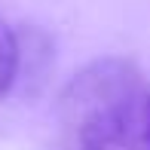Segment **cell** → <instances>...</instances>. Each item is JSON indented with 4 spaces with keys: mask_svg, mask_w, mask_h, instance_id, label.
Listing matches in <instances>:
<instances>
[{
    "mask_svg": "<svg viewBox=\"0 0 150 150\" xmlns=\"http://www.w3.org/2000/svg\"><path fill=\"white\" fill-rule=\"evenodd\" d=\"M18 74V40L16 31L0 18V98H6Z\"/></svg>",
    "mask_w": 150,
    "mask_h": 150,
    "instance_id": "cell-2",
    "label": "cell"
},
{
    "mask_svg": "<svg viewBox=\"0 0 150 150\" xmlns=\"http://www.w3.org/2000/svg\"><path fill=\"white\" fill-rule=\"evenodd\" d=\"M74 150H150V83L129 58H95L61 95Z\"/></svg>",
    "mask_w": 150,
    "mask_h": 150,
    "instance_id": "cell-1",
    "label": "cell"
}]
</instances>
